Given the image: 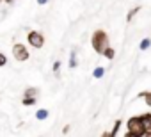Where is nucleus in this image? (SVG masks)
<instances>
[{
  "instance_id": "obj_12",
  "label": "nucleus",
  "mask_w": 151,
  "mask_h": 137,
  "mask_svg": "<svg viewBox=\"0 0 151 137\" xmlns=\"http://www.w3.org/2000/svg\"><path fill=\"white\" fill-rule=\"evenodd\" d=\"M139 98H144L146 105L151 107V91H142V93H139Z\"/></svg>"
},
{
  "instance_id": "obj_10",
  "label": "nucleus",
  "mask_w": 151,
  "mask_h": 137,
  "mask_svg": "<svg viewBox=\"0 0 151 137\" xmlns=\"http://www.w3.org/2000/svg\"><path fill=\"white\" fill-rule=\"evenodd\" d=\"M23 96H34V98H37L39 96V89L37 87H27L25 93H23Z\"/></svg>"
},
{
  "instance_id": "obj_7",
  "label": "nucleus",
  "mask_w": 151,
  "mask_h": 137,
  "mask_svg": "<svg viewBox=\"0 0 151 137\" xmlns=\"http://www.w3.org/2000/svg\"><path fill=\"white\" fill-rule=\"evenodd\" d=\"M36 102H37V98H34V96H23L22 98V103L25 107H32V105H36Z\"/></svg>"
},
{
  "instance_id": "obj_19",
  "label": "nucleus",
  "mask_w": 151,
  "mask_h": 137,
  "mask_svg": "<svg viewBox=\"0 0 151 137\" xmlns=\"http://www.w3.org/2000/svg\"><path fill=\"white\" fill-rule=\"evenodd\" d=\"M46 2H48V0H37V4H39V6H45Z\"/></svg>"
},
{
  "instance_id": "obj_4",
  "label": "nucleus",
  "mask_w": 151,
  "mask_h": 137,
  "mask_svg": "<svg viewBox=\"0 0 151 137\" xmlns=\"http://www.w3.org/2000/svg\"><path fill=\"white\" fill-rule=\"evenodd\" d=\"M27 43H29L32 48L39 50V48L45 46V36H43L41 32H37V30H30V32L27 34Z\"/></svg>"
},
{
  "instance_id": "obj_15",
  "label": "nucleus",
  "mask_w": 151,
  "mask_h": 137,
  "mask_svg": "<svg viewBox=\"0 0 151 137\" xmlns=\"http://www.w3.org/2000/svg\"><path fill=\"white\" fill-rule=\"evenodd\" d=\"M103 75H105V68H101V66H98L96 70L93 71V77L94 79H103Z\"/></svg>"
},
{
  "instance_id": "obj_2",
  "label": "nucleus",
  "mask_w": 151,
  "mask_h": 137,
  "mask_svg": "<svg viewBox=\"0 0 151 137\" xmlns=\"http://www.w3.org/2000/svg\"><path fill=\"white\" fill-rule=\"evenodd\" d=\"M91 45H93L94 52L101 55L103 50H105L107 46H110V45H109V34H107L105 30H94L93 36H91Z\"/></svg>"
},
{
  "instance_id": "obj_6",
  "label": "nucleus",
  "mask_w": 151,
  "mask_h": 137,
  "mask_svg": "<svg viewBox=\"0 0 151 137\" xmlns=\"http://www.w3.org/2000/svg\"><path fill=\"white\" fill-rule=\"evenodd\" d=\"M101 55H103L105 59H109V61H112V59L116 57V50H114L112 46H107V48L103 50V53H101Z\"/></svg>"
},
{
  "instance_id": "obj_11",
  "label": "nucleus",
  "mask_w": 151,
  "mask_h": 137,
  "mask_svg": "<svg viewBox=\"0 0 151 137\" xmlns=\"http://www.w3.org/2000/svg\"><path fill=\"white\" fill-rule=\"evenodd\" d=\"M121 125H123V121H121V119H117V121L114 123V126H112V130H110V137H116V135L119 133V130H121Z\"/></svg>"
},
{
  "instance_id": "obj_16",
  "label": "nucleus",
  "mask_w": 151,
  "mask_h": 137,
  "mask_svg": "<svg viewBox=\"0 0 151 137\" xmlns=\"http://www.w3.org/2000/svg\"><path fill=\"white\" fill-rule=\"evenodd\" d=\"M6 64H7V55L0 52V68H4Z\"/></svg>"
},
{
  "instance_id": "obj_5",
  "label": "nucleus",
  "mask_w": 151,
  "mask_h": 137,
  "mask_svg": "<svg viewBox=\"0 0 151 137\" xmlns=\"http://www.w3.org/2000/svg\"><path fill=\"white\" fill-rule=\"evenodd\" d=\"M140 119H142L144 126L149 130V128H151V112H144V114H140ZM146 133H147V132H146Z\"/></svg>"
},
{
  "instance_id": "obj_1",
  "label": "nucleus",
  "mask_w": 151,
  "mask_h": 137,
  "mask_svg": "<svg viewBox=\"0 0 151 137\" xmlns=\"http://www.w3.org/2000/svg\"><path fill=\"white\" fill-rule=\"evenodd\" d=\"M147 128L144 126L140 116H133L126 121V137H146Z\"/></svg>"
},
{
  "instance_id": "obj_3",
  "label": "nucleus",
  "mask_w": 151,
  "mask_h": 137,
  "mask_svg": "<svg viewBox=\"0 0 151 137\" xmlns=\"http://www.w3.org/2000/svg\"><path fill=\"white\" fill-rule=\"evenodd\" d=\"M13 57L16 61H20V62H25V61H29L30 52H29V48L23 43H14L13 45Z\"/></svg>"
},
{
  "instance_id": "obj_14",
  "label": "nucleus",
  "mask_w": 151,
  "mask_h": 137,
  "mask_svg": "<svg viewBox=\"0 0 151 137\" xmlns=\"http://www.w3.org/2000/svg\"><path fill=\"white\" fill-rule=\"evenodd\" d=\"M77 66H78V61H77V53H75V52H71V55H69V68H71V70H75Z\"/></svg>"
},
{
  "instance_id": "obj_22",
  "label": "nucleus",
  "mask_w": 151,
  "mask_h": 137,
  "mask_svg": "<svg viewBox=\"0 0 151 137\" xmlns=\"http://www.w3.org/2000/svg\"><path fill=\"white\" fill-rule=\"evenodd\" d=\"M2 2H6V0H0V4H2Z\"/></svg>"
},
{
  "instance_id": "obj_17",
  "label": "nucleus",
  "mask_w": 151,
  "mask_h": 137,
  "mask_svg": "<svg viewBox=\"0 0 151 137\" xmlns=\"http://www.w3.org/2000/svg\"><path fill=\"white\" fill-rule=\"evenodd\" d=\"M60 66H62V62H60V61H55V62H53V71H55V73H59Z\"/></svg>"
},
{
  "instance_id": "obj_8",
  "label": "nucleus",
  "mask_w": 151,
  "mask_h": 137,
  "mask_svg": "<svg viewBox=\"0 0 151 137\" xmlns=\"http://www.w3.org/2000/svg\"><path fill=\"white\" fill-rule=\"evenodd\" d=\"M48 116H50V112H48L46 109H37V112H36V118H37L39 121H45V119H48Z\"/></svg>"
},
{
  "instance_id": "obj_20",
  "label": "nucleus",
  "mask_w": 151,
  "mask_h": 137,
  "mask_svg": "<svg viewBox=\"0 0 151 137\" xmlns=\"http://www.w3.org/2000/svg\"><path fill=\"white\" fill-rule=\"evenodd\" d=\"M146 137H151V128L147 130V133H146Z\"/></svg>"
},
{
  "instance_id": "obj_13",
  "label": "nucleus",
  "mask_w": 151,
  "mask_h": 137,
  "mask_svg": "<svg viewBox=\"0 0 151 137\" xmlns=\"http://www.w3.org/2000/svg\"><path fill=\"white\" fill-rule=\"evenodd\" d=\"M139 11H140V7H139V6H137V7H132V9L128 11V14H126V22H132V20L135 18V14H137Z\"/></svg>"
},
{
  "instance_id": "obj_21",
  "label": "nucleus",
  "mask_w": 151,
  "mask_h": 137,
  "mask_svg": "<svg viewBox=\"0 0 151 137\" xmlns=\"http://www.w3.org/2000/svg\"><path fill=\"white\" fill-rule=\"evenodd\" d=\"M6 2H14V0H6Z\"/></svg>"
},
{
  "instance_id": "obj_18",
  "label": "nucleus",
  "mask_w": 151,
  "mask_h": 137,
  "mask_svg": "<svg viewBox=\"0 0 151 137\" xmlns=\"http://www.w3.org/2000/svg\"><path fill=\"white\" fill-rule=\"evenodd\" d=\"M68 132H69V125H66V126L62 128V133H68Z\"/></svg>"
},
{
  "instance_id": "obj_9",
  "label": "nucleus",
  "mask_w": 151,
  "mask_h": 137,
  "mask_svg": "<svg viewBox=\"0 0 151 137\" xmlns=\"http://www.w3.org/2000/svg\"><path fill=\"white\" fill-rule=\"evenodd\" d=\"M139 48H140V52H146V50H149V48H151V39H149V37H144V39L140 41Z\"/></svg>"
}]
</instances>
